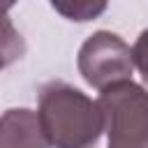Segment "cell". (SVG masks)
I'll return each instance as SVG.
<instances>
[{
  "instance_id": "6da1fadb",
  "label": "cell",
  "mask_w": 148,
  "mask_h": 148,
  "mask_svg": "<svg viewBox=\"0 0 148 148\" xmlns=\"http://www.w3.org/2000/svg\"><path fill=\"white\" fill-rule=\"evenodd\" d=\"M37 116L53 148H92L104 132L99 102L65 81L42 86Z\"/></svg>"
},
{
  "instance_id": "7a4b0ae2",
  "label": "cell",
  "mask_w": 148,
  "mask_h": 148,
  "mask_svg": "<svg viewBox=\"0 0 148 148\" xmlns=\"http://www.w3.org/2000/svg\"><path fill=\"white\" fill-rule=\"evenodd\" d=\"M109 148H148V90L123 81L99 90Z\"/></svg>"
},
{
  "instance_id": "3957f363",
  "label": "cell",
  "mask_w": 148,
  "mask_h": 148,
  "mask_svg": "<svg viewBox=\"0 0 148 148\" xmlns=\"http://www.w3.org/2000/svg\"><path fill=\"white\" fill-rule=\"evenodd\" d=\"M76 67L88 86L104 90L109 86L132 79L134 58L132 49L123 37L109 30H97L81 44Z\"/></svg>"
},
{
  "instance_id": "277c9868",
  "label": "cell",
  "mask_w": 148,
  "mask_h": 148,
  "mask_svg": "<svg viewBox=\"0 0 148 148\" xmlns=\"http://www.w3.org/2000/svg\"><path fill=\"white\" fill-rule=\"evenodd\" d=\"M0 148H51L37 111L7 109L0 116Z\"/></svg>"
},
{
  "instance_id": "5b68a950",
  "label": "cell",
  "mask_w": 148,
  "mask_h": 148,
  "mask_svg": "<svg viewBox=\"0 0 148 148\" xmlns=\"http://www.w3.org/2000/svg\"><path fill=\"white\" fill-rule=\"evenodd\" d=\"M25 53V42L21 32L14 28L12 18L7 16L5 9H0V69L9 67Z\"/></svg>"
},
{
  "instance_id": "8992f818",
  "label": "cell",
  "mask_w": 148,
  "mask_h": 148,
  "mask_svg": "<svg viewBox=\"0 0 148 148\" xmlns=\"http://www.w3.org/2000/svg\"><path fill=\"white\" fill-rule=\"evenodd\" d=\"M49 2L60 16L76 21V23L92 21L102 16L109 7V0H49Z\"/></svg>"
},
{
  "instance_id": "52a82bcc",
  "label": "cell",
  "mask_w": 148,
  "mask_h": 148,
  "mask_svg": "<svg viewBox=\"0 0 148 148\" xmlns=\"http://www.w3.org/2000/svg\"><path fill=\"white\" fill-rule=\"evenodd\" d=\"M132 58H134V67L141 72V79L148 83V28L136 37L132 46Z\"/></svg>"
},
{
  "instance_id": "ba28073f",
  "label": "cell",
  "mask_w": 148,
  "mask_h": 148,
  "mask_svg": "<svg viewBox=\"0 0 148 148\" xmlns=\"http://www.w3.org/2000/svg\"><path fill=\"white\" fill-rule=\"evenodd\" d=\"M18 0H0V9H5V12H9L14 5H16Z\"/></svg>"
}]
</instances>
